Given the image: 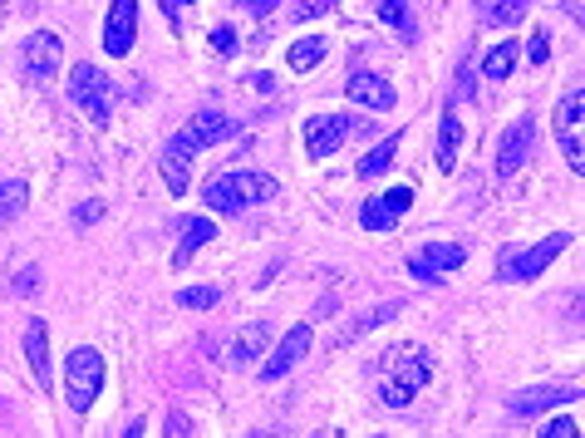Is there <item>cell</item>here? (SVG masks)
Instances as JSON below:
<instances>
[{"instance_id":"cell-1","label":"cell","mask_w":585,"mask_h":438,"mask_svg":"<svg viewBox=\"0 0 585 438\" xmlns=\"http://www.w3.org/2000/svg\"><path fill=\"white\" fill-rule=\"evenodd\" d=\"M281 192V183L271 178V173H251V168H232V173H217V178H207L202 183V202H207V212H246L251 202H271Z\"/></svg>"},{"instance_id":"cell-2","label":"cell","mask_w":585,"mask_h":438,"mask_svg":"<svg viewBox=\"0 0 585 438\" xmlns=\"http://www.w3.org/2000/svg\"><path fill=\"white\" fill-rule=\"evenodd\" d=\"M433 379V355L423 345H404L389 355V370L379 379V404L384 409H409L413 399L423 394V384Z\"/></svg>"},{"instance_id":"cell-3","label":"cell","mask_w":585,"mask_h":438,"mask_svg":"<svg viewBox=\"0 0 585 438\" xmlns=\"http://www.w3.org/2000/svg\"><path fill=\"white\" fill-rule=\"evenodd\" d=\"M99 389H104V355H99L94 345L69 350V355H64V399H69V409H74L79 419L94 409Z\"/></svg>"},{"instance_id":"cell-4","label":"cell","mask_w":585,"mask_h":438,"mask_svg":"<svg viewBox=\"0 0 585 438\" xmlns=\"http://www.w3.org/2000/svg\"><path fill=\"white\" fill-rule=\"evenodd\" d=\"M350 133H379V128L374 119H354V114H315V119H305V153L315 163H325L345 148Z\"/></svg>"},{"instance_id":"cell-5","label":"cell","mask_w":585,"mask_h":438,"mask_svg":"<svg viewBox=\"0 0 585 438\" xmlns=\"http://www.w3.org/2000/svg\"><path fill=\"white\" fill-rule=\"evenodd\" d=\"M69 104L84 109L94 124H109V114H114V84H109V74L89 60L74 64L69 69Z\"/></svg>"},{"instance_id":"cell-6","label":"cell","mask_w":585,"mask_h":438,"mask_svg":"<svg viewBox=\"0 0 585 438\" xmlns=\"http://www.w3.org/2000/svg\"><path fill=\"white\" fill-rule=\"evenodd\" d=\"M566 247H571V232H551L536 247H507L502 251V266H497V281H536Z\"/></svg>"},{"instance_id":"cell-7","label":"cell","mask_w":585,"mask_h":438,"mask_svg":"<svg viewBox=\"0 0 585 438\" xmlns=\"http://www.w3.org/2000/svg\"><path fill=\"white\" fill-rule=\"evenodd\" d=\"M227 138H236V119L217 114V109H202V114H192L187 124L177 128V138L168 143V153L192 158V153H202V148H217V143H227Z\"/></svg>"},{"instance_id":"cell-8","label":"cell","mask_w":585,"mask_h":438,"mask_svg":"<svg viewBox=\"0 0 585 438\" xmlns=\"http://www.w3.org/2000/svg\"><path fill=\"white\" fill-rule=\"evenodd\" d=\"M576 399H581V384L576 379L571 384H536V389H522V394L507 399V414L512 419H536V414L561 409V404H576Z\"/></svg>"},{"instance_id":"cell-9","label":"cell","mask_w":585,"mask_h":438,"mask_svg":"<svg viewBox=\"0 0 585 438\" xmlns=\"http://www.w3.org/2000/svg\"><path fill=\"white\" fill-rule=\"evenodd\" d=\"M581 114H585V94H581V89L561 94V104H556V143H561V153L571 158V173H581V168H585Z\"/></svg>"},{"instance_id":"cell-10","label":"cell","mask_w":585,"mask_h":438,"mask_svg":"<svg viewBox=\"0 0 585 438\" xmlns=\"http://www.w3.org/2000/svg\"><path fill=\"white\" fill-rule=\"evenodd\" d=\"M463 261H468V251L458 247V242H428L423 251H413L409 256V276L413 281H423V286H438L443 271H458Z\"/></svg>"},{"instance_id":"cell-11","label":"cell","mask_w":585,"mask_h":438,"mask_svg":"<svg viewBox=\"0 0 585 438\" xmlns=\"http://www.w3.org/2000/svg\"><path fill=\"white\" fill-rule=\"evenodd\" d=\"M531 143H536V119L531 114L512 119L507 133H502V143H497V178H517L522 173V163L531 158Z\"/></svg>"},{"instance_id":"cell-12","label":"cell","mask_w":585,"mask_h":438,"mask_svg":"<svg viewBox=\"0 0 585 438\" xmlns=\"http://www.w3.org/2000/svg\"><path fill=\"white\" fill-rule=\"evenodd\" d=\"M409 207H413V188H389L359 207V227H364V232H394L399 217H404Z\"/></svg>"},{"instance_id":"cell-13","label":"cell","mask_w":585,"mask_h":438,"mask_svg":"<svg viewBox=\"0 0 585 438\" xmlns=\"http://www.w3.org/2000/svg\"><path fill=\"white\" fill-rule=\"evenodd\" d=\"M138 45V0H109V20H104V55L123 60Z\"/></svg>"},{"instance_id":"cell-14","label":"cell","mask_w":585,"mask_h":438,"mask_svg":"<svg viewBox=\"0 0 585 438\" xmlns=\"http://www.w3.org/2000/svg\"><path fill=\"white\" fill-rule=\"evenodd\" d=\"M59 55H64V45H59V35H50V30H35V35L20 40V69H25V79H35V84L55 74Z\"/></svg>"},{"instance_id":"cell-15","label":"cell","mask_w":585,"mask_h":438,"mask_svg":"<svg viewBox=\"0 0 585 438\" xmlns=\"http://www.w3.org/2000/svg\"><path fill=\"white\" fill-rule=\"evenodd\" d=\"M345 94H350L354 104H364V109H374V114H389V109L399 104V94H394V84H389L384 74H374V69H359V74H350V84H345Z\"/></svg>"},{"instance_id":"cell-16","label":"cell","mask_w":585,"mask_h":438,"mask_svg":"<svg viewBox=\"0 0 585 438\" xmlns=\"http://www.w3.org/2000/svg\"><path fill=\"white\" fill-rule=\"evenodd\" d=\"M305 350H310V325H295V330H286V340L271 350V360L261 365V379H286L305 360Z\"/></svg>"},{"instance_id":"cell-17","label":"cell","mask_w":585,"mask_h":438,"mask_svg":"<svg viewBox=\"0 0 585 438\" xmlns=\"http://www.w3.org/2000/svg\"><path fill=\"white\" fill-rule=\"evenodd\" d=\"M25 360H30V370H35V384L40 389H50L55 375H50V325L35 315L30 325H25Z\"/></svg>"},{"instance_id":"cell-18","label":"cell","mask_w":585,"mask_h":438,"mask_svg":"<svg viewBox=\"0 0 585 438\" xmlns=\"http://www.w3.org/2000/svg\"><path fill=\"white\" fill-rule=\"evenodd\" d=\"M207 242H217V222H212V217H187V222H182V242H177V251H173V266H187Z\"/></svg>"},{"instance_id":"cell-19","label":"cell","mask_w":585,"mask_h":438,"mask_svg":"<svg viewBox=\"0 0 585 438\" xmlns=\"http://www.w3.org/2000/svg\"><path fill=\"white\" fill-rule=\"evenodd\" d=\"M266 350H271V325L256 320V325H241V330H236V350L227 360H232V365H251V360L266 355Z\"/></svg>"},{"instance_id":"cell-20","label":"cell","mask_w":585,"mask_h":438,"mask_svg":"<svg viewBox=\"0 0 585 438\" xmlns=\"http://www.w3.org/2000/svg\"><path fill=\"white\" fill-rule=\"evenodd\" d=\"M394 158H399V133H384V143H379V148H369V153L359 158V168H354V178H364V183H374V178H384V173L394 168Z\"/></svg>"},{"instance_id":"cell-21","label":"cell","mask_w":585,"mask_h":438,"mask_svg":"<svg viewBox=\"0 0 585 438\" xmlns=\"http://www.w3.org/2000/svg\"><path fill=\"white\" fill-rule=\"evenodd\" d=\"M458 148H463V119H458L453 104H448V109H443V124H438V168H443V173H453Z\"/></svg>"},{"instance_id":"cell-22","label":"cell","mask_w":585,"mask_h":438,"mask_svg":"<svg viewBox=\"0 0 585 438\" xmlns=\"http://www.w3.org/2000/svg\"><path fill=\"white\" fill-rule=\"evenodd\" d=\"M517 60H522V45H517V40H502V45H492V55L482 60V74H487L492 84H502V79L517 69Z\"/></svg>"},{"instance_id":"cell-23","label":"cell","mask_w":585,"mask_h":438,"mask_svg":"<svg viewBox=\"0 0 585 438\" xmlns=\"http://www.w3.org/2000/svg\"><path fill=\"white\" fill-rule=\"evenodd\" d=\"M325 50H330V45H325L320 35H310V40H295L291 50H286V64H291L295 74H305V69H315V64L325 60Z\"/></svg>"},{"instance_id":"cell-24","label":"cell","mask_w":585,"mask_h":438,"mask_svg":"<svg viewBox=\"0 0 585 438\" xmlns=\"http://www.w3.org/2000/svg\"><path fill=\"white\" fill-rule=\"evenodd\" d=\"M374 10H379V20H384L389 30H399L404 40H413V30H418V25H413V10H409V0H379Z\"/></svg>"},{"instance_id":"cell-25","label":"cell","mask_w":585,"mask_h":438,"mask_svg":"<svg viewBox=\"0 0 585 438\" xmlns=\"http://www.w3.org/2000/svg\"><path fill=\"white\" fill-rule=\"evenodd\" d=\"M404 311V301H384V306H374V311H364L354 320L350 330H345V340H359V335H369V330H379L384 320H394V315Z\"/></svg>"},{"instance_id":"cell-26","label":"cell","mask_w":585,"mask_h":438,"mask_svg":"<svg viewBox=\"0 0 585 438\" xmlns=\"http://www.w3.org/2000/svg\"><path fill=\"white\" fill-rule=\"evenodd\" d=\"M187 163H192V158H182V153H163V183H168V192H177V197L192 188V178H187Z\"/></svg>"},{"instance_id":"cell-27","label":"cell","mask_w":585,"mask_h":438,"mask_svg":"<svg viewBox=\"0 0 585 438\" xmlns=\"http://www.w3.org/2000/svg\"><path fill=\"white\" fill-rule=\"evenodd\" d=\"M177 306H187V311H212V306H222V291H217V286H187V291H177Z\"/></svg>"},{"instance_id":"cell-28","label":"cell","mask_w":585,"mask_h":438,"mask_svg":"<svg viewBox=\"0 0 585 438\" xmlns=\"http://www.w3.org/2000/svg\"><path fill=\"white\" fill-rule=\"evenodd\" d=\"M522 15H527L522 0H487V15H482V20H487V25H517Z\"/></svg>"},{"instance_id":"cell-29","label":"cell","mask_w":585,"mask_h":438,"mask_svg":"<svg viewBox=\"0 0 585 438\" xmlns=\"http://www.w3.org/2000/svg\"><path fill=\"white\" fill-rule=\"evenodd\" d=\"M286 15L291 20H320V15H335V0H291Z\"/></svg>"},{"instance_id":"cell-30","label":"cell","mask_w":585,"mask_h":438,"mask_svg":"<svg viewBox=\"0 0 585 438\" xmlns=\"http://www.w3.org/2000/svg\"><path fill=\"white\" fill-rule=\"evenodd\" d=\"M25 197H30L25 183H5V178H0V207H5V217H15V212L25 207Z\"/></svg>"},{"instance_id":"cell-31","label":"cell","mask_w":585,"mask_h":438,"mask_svg":"<svg viewBox=\"0 0 585 438\" xmlns=\"http://www.w3.org/2000/svg\"><path fill=\"white\" fill-rule=\"evenodd\" d=\"M531 64H546L551 60V35L546 30H531V40H527V50H522Z\"/></svg>"},{"instance_id":"cell-32","label":"cell","mask_w":585,"mask_h":438,"mask_svg":"<svg viewBox=\"0 0 585 438\" xmlns=\"http://www.w3.org/2000/svg\"><path fill=\"white\" fill-rule=\"evenodd\" d=\"M104 212H109L104 202H79V207H74V222H79V227H94V222H104Z\"/></svg>"},{"instance_id":"cell-33","label":"cell","mask_w":585,"mask_h":438,"mask_svg":"<svg viewBox=\"0 0 585 438\" xmlns=\"http://www.w3.org/2000/svg\"><path fill=\"white\" fill-rule=\"evenodd\" d=\"M15 291H20V296H40V266L15 271Z\"/></svg>"},{"instance_id":"cell-34","label":"cell","mask_w":585,"mask_h":438,"mask_svg":"<svg viewBox=\"0 0 585 438\" xmlns=\"http://www.w3.org/2000/svg\"><path fill=\"white\" fill-rule=\"evenodd\" d=\"M546 438H581V424H576L571 414H561V419L546 424Z\"/></svg>"},{"instance_id":"cell-35","label":"cell","mask_w":585,"mask_h":438,"mask_svg":"<svg viewBox=\"0 0 585 438\" xmlns=\"http://www.w3.org/2000/svg\"><path fill=\"white\" fill-rule=\"evenodd\" d=\"M212 50H217V55H232L236 50V30L232 25H217V30H212Z\"/></svg>"},{"instance_id":"cell-36","label":"cell","mask_w":585,"mask_h":438,"mask_svg":"<svg viewBox=\"0 0 585 438\" xmlns=\"http://www.w3.org/2000/svg\"><path fill=\"white\" fill-rule=\"evenodd\" d=\"M163 429H168V434H192V429H197V424H192V419H187V414H177V409H173V414H168V424H163Z\"/></svg>"},{"instance_id":"cell-37","label":"cell","mask_w":585,"mask_h":438,"mask_svg":"<svg viewBox=\"0 0 585 438\" xmlns=\"http://www.w3.org/2000/svg\"><path fill=\"white\" fill-rule=\"evenodd\" d=\"M241 10H246V15H271L276 0H241Z\"/></svg>"},{"instance_id":"cell-38","label":"cell","mask_w":585,"mask_h":438,"mask_svg":"<svg viewBox=\"0 0 585 438\" xmlns=\"http://www.w3.org/2000/svg\"><path fill=\"white\" fill-rule=\"evenodd\" d=\"M173 5H192V0H173Z\"/></svg>"}]
</instances>
